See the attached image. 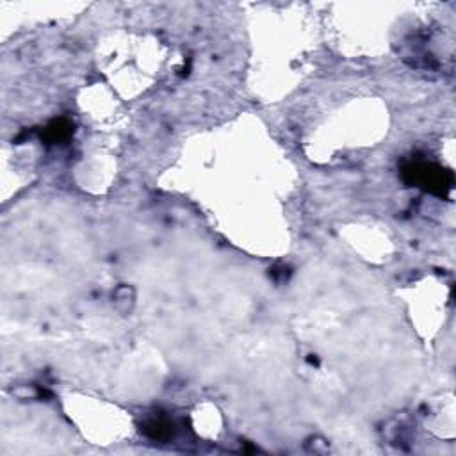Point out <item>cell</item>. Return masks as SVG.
I'll return each mask as SVG.
<instances>
[{"label":"cell","instance_id":"2","mask_svg":"<svg viewBox=\"0 0 456 456\" xmlns=\"http://www.w3.org/2000/svg\"><path fill=\"white\" fill-rule=\"evenodd\" d=\"M143 431L153 440H170L175 433V426L164 416H152L143 423Z\"/></svg>","mask_w":456,"mask_h":456},{"label":"cell","instance_id":"3","mask_svg":"<svg viewBox=\"0 0 456 456\" xmlns=\"http://www.w3.org/2000/svg\"><path fill=\"white\" fill-rule=\"evenodd\" d=\"M73 125L68 120H54L45 129V139L50 143H61L72 136Z\"/></svg>","mask_w":456,"mask_h":456},{"label":"cell","instance_id":"1","mask_svg":"<svg viewBox=\"0 0 456 456\" xmlns=\"http://www.w3.org/2000/svg\"><path fill=\"white\" fill-rule=\"evenodd\" d=\"M403 180L416 188L426 189L433 195L445 196L452 188V175L437 164L424 163V161H412L403 166Z\"/></svg>","mask_w":456,"mask_h":456}]
</instances>
